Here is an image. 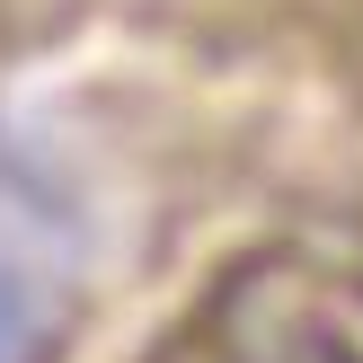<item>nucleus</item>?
<instances>
[{
	"instance_id": "1",
	"label": "nucleus",
	"mask_w": 363,
	"mask_h": 363,
	"mask_svg": "<svg viewBox=\"0 0 363 363\" xmlns=\"http://www.w3.org/2000/svg\"><path fill=\"white\" fill-rule=\"evenodd\" d=\"M45 311H35L27 275L18 266H0V363H45Z\"/></svg>"
}]
</instances>
